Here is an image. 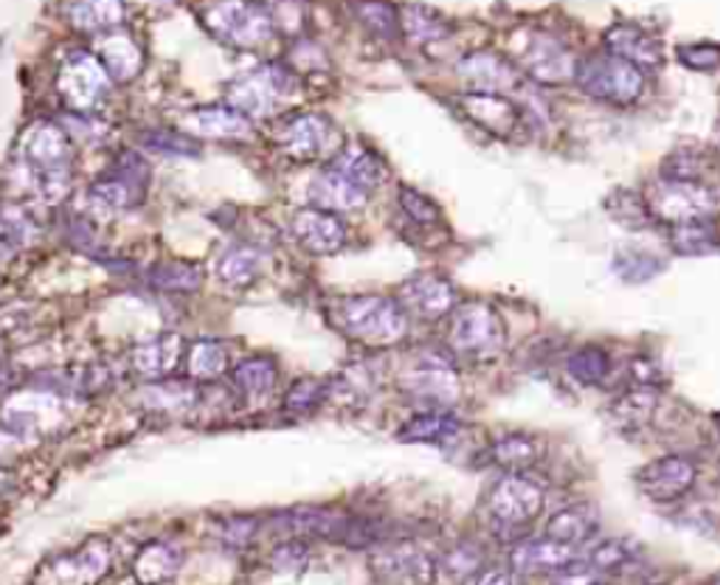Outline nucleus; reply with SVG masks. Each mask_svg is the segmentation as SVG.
Instances as JSON below:
<instances>
[{
  "label": "nucleus",
  "mask_w": 720,
  "mask_h": 585,
  "mask_svg": "<svg viewBox=\"0 0 720 585\" xmlns=\"http://www.w3.org/2000/svg\"><path fill=\"white\" fill-rule=\"evenodd\" d=\"M332 321L344 336L366 346H391L408 336V313L398 298L350 296L332 309Z\"/></svg>",
  "instance_id": "f257e3e1"
},
{
  "label": "nucleus",
  "mask_w": 720,
  "mask_h": 585,
  "mask_svg": "<svg viewBox=\"0 0 720 585\" xmlns=\"http://www.w3.org/2000/svg\"><path fill=\"white\" fill-rule=\"evenodd\" d=\"M21 155L32 172L34 188L48 200H60L71 186V163H74V147L65 130L51 122L32 124L21 138Z\"/></svg>",
  "instance_id": "f03ea898"
},
{
  "label": "nucleus",
  "mask_w": 720,
  "mask_h": 585,
  "mask_svg": "<svg viewBox=\"0 0 720 585\" xmlns=\"http://www.w3.org/2000/svg\"><path fill=\"white\" fill-rule=\"evenodd\" d=\"M217 40L234 48H259L277 32L273 14L259 0H220L203 14Z\"/></svg>",
  "instance_id": "7ed1b4c3"
},
{
  "label": "nucleus",
  "mask_w": 720,
  "mask_h": 585,
  "mask_svg": "<svg viewBox=\"0 0 720 585\" xmlns=\"http://www.w3.org/2000/svg\"><path fill=\"white\" fill-rule=\"evenodd\" d=\"M574 80L588 96L608 105H620V108L633 105L645 90V76L639 68L613 54H594L577 62Z\"/></svg>",
  "instance_id": "20e7f679"
},
{
  "label": "nucleus",
  "mask_w": 720,
  "mask_h": 585,
  "mask_svg": "<svg viewBox=\"0 0 720 585\" xmlns=\"http://www.w3.org/2000/svg\"><path fill=\"white\" fill-rule=\"evenodd\" d=\"M296 74L293 68L282 62H265L251 74L240 76L229 85V105L245 113L248 119H263L277 110V105L288 96L296 94Z\"/></svg>",
  "instance_id": "39448f33"
},
{
  "label": "nucleus",
  "mask_w": 720,
  "mask_h": 585,
  "mask_svg": "<svg viewBox=\"0 0 720 585\" xmlns=\"http://www.w3.org/2000/svg\"><path fill=\"white\" fill-rule=\"evenodd\" d=\"M645 203L656 220L684 226V222L709 220V217L720 209V195L715 188L704 186V183L698 181H673V178H664V181H659L650 188V195L645 197Z\"/></svg>",
  "instance_id": "423d86ee"
},
{
  "label": "nucleus",
  "mask_w": 720,
  "mask_h": 585,
  "mask_svg": "<svg viewBox=\"0 0 720 585\" xmlns=\"http://www.w3.org/2000/svg\"><path fill=\"white\" fill-rule=\"evenodd\" d=\"M504 324L499 313L487 304H465L453 309L451 318V350L473 361H490L504 350Z\"/></svg>",
  "instance_id": "0eeeda50"
},
{
  "label": "nucleus",
  "mask_w": 720,
  "mask_h": 585,
  "mask_svg": "<svg viewBox=\"0 0 720 585\" xmlns=\"http://www.w3.org/2000/svg\"><path fill=\"white\" fill-rule=\"evenodd\" d=\"M369 572L377 585H434L439 563L414 540H391L371 549Z\"/></svg>",
  "instance_id": "6e6552de"
},
{
  "label": "nucleus",
  "mask_w": 720,
  "mask_h": 585,
  "mask_svg": "<svg viewBox=\"0 0 720 585\" xmlns=\"http://www.w3.org/2000/svg\"><path fill=\"white\" fill-rule=\"evenodd\" d=\"M113 565V549L105 538H88L82 546L48 560L37 572V585H99Z\"/></svg>",
  "instance_id": "1a4fd4ad"
},
{
  "label": "nucleus",
  "mask_w": 720,
  "mask_h": 585,
  "mask_svg": "<svg viewBox=\"0 0 720 585\" xmlns=\"http://www.w3.org/2000/svg\"><path fill=\"white\" fill-rule=\"evenodd\" d=\"M110 88V74L90 51H74L68 54L57 74V94L71 110L88 113L105 99Z\"/></svg>",
  "instance_id": "9d476101"
},
{
  "label": "nucleus",
  "mask_w": 720,
  "mask_h": 585,
  "mask_svg": "<svg viewBox=\"0 0 720 585\" xmlns=\"http://www.w3.org/2000/svg\"><path fill=\"white\" fill-rule=\"evenodd\" d=\"M544 490L521 473L499 478L487 492V512L504 529H521L544 512Z\"/></svg>",
  "instance_id": "9b49d317"
},
{
  "label": "nucleus",
  "mask_w": 720,
  "mask_h": 585,
  "mask_svg": "<svg viewBox=\"0 0 720 585\" xmlns=\"http://www.w3.org/2000/svg\"><path fill=\"white\" fill-rule=\"evenodd\" d=\"M338 130L324 113H293L277 130V147L293 161H318L335 155Z\"/></svg>",
  "instance_id": "f8f14e48"
},
{
  "label": "nucleus",
  "mask_w": 720,
  "mask_h": 585,
  "mask_svg": "<svg viewBox=\"0 0 720 585\" xmlns=\"http://www.w3.org/2000/svg\"><path fill=\"white\" fill-rule=\"evenodd\" d=\"M147 181L149 172L147 163L142 161V155L127 153L119 155L113 167L90 183L88 195L96 203H101V206H108V209H133V206L144 200Z\"/></svg>",
  "instance_id": "ddd939ff"
},
{
  "label": "nucleus",
  "mask_w": 720,
  "mask_h": 585,
  "mask_svg": "<svg viewBox=\"0 0 720 585\" xmlns=\"http://www.w3.org/2000/svg\"><path fill=\"white\" fill-rule=\"evenodd\" d=\"M403 389L408 398L419 400V403L431 409H444L459 400V377L451 369V364H444L439 357H423L417 369L405 371Z\"/></svg>",
  "instance_id": "4468645a"
},
{
  "label": "nucleus",
  "mask_w": 720,
  "mask_h": 585,
  "mask_svg": "<svg viewBox=\"0 0 720 585\" xmlns=\"http://www.w3.org/2000/svg\"><path fill=\"white\" fill-rule=\"evenodd\" d=\"M400 304L405 307V313L423 318V321H439L444 316H453L456 290L437 273H419L400 288Z\"/></svg>",
  "instance_id": "2eb2a0df"
},
{
  "label": "nucleus",
  "mask_w": 720,
  "mask_h": 585,
  "mask_svg": "<svg viewBox=\"0 0 720 585\" xmlns=\"http://www.w3.org/2000/svg\"><path fill=\"white\" fill-rule=\"evenodd\" d=\"M636 485L654 501H675L693 490L695 467L681 456L656 459L636 473Z\"/></svg>",
  "instance_id": "dca6fc26"
},
{
  "label": "nucleus",
  "mask_w": 720,
  "mask_h": 585,
  "mask_svg": "<svg viewBox=\"0 0 720 585\" xmlns=\"http://www.w3.org/2000/svg\"><path fill=\"white\" fill-rule=\"evenodd\" d=\"M293 236L307 254L330 256L346 245V226L341 217L324 209H302L293 217Z\"/></svg>",
  "instance_id": "f3484780"
},
{
  "label": "nucleus",
  "mask_w": 720,
  "mask_h": 585,
  "mask_svg": "<svg viewBox=\"0 0 720 585\" xmlns=\"http://www.w3.org/2000/svg\"><path fill=\"white\" fill-rule=\"evenodd\" d=\"M524 68L535 82L560 85V82H569L577 74V60H574L572 51H569L565 42H560L558 37L538 34V37L529 42V51H526L524 57Z\"/></svg>",
  "instance_id": "a211bd4d"
},
{
  "label": "nucleus",
  "mask_w": 720,
  "mask_h": 585,
  "mask_svg": "<svg viewBox=\"0 0 720 585\" xmlns=\"http://www.w3.org/2000/svg\"><path fill=\"white\" fill-rule=\"evenodd\" d=\"M459 76L473 85V94H507L518 88V68L492 51H476L459 62Z\"/></svg>",
  "instance_id": "6ab92c4d"
},
{
  "label": "nucleus",
  "mask_w": 720,
  "mask_h": 585,
  "mask_svg": "<svg viewBox=\"0 0 720 585\" xmlns=\"http://www.w3.org/2000/svg\"><path fill=\"white\" fill-rule=\"evenodd\" d=\"M183 133L197 138H245L251 119L231 105H203L183 115Z\"/></svg>",
  "instance_id": "aec40b11"
},
{
  "label": "nucleus",
  "mask_w": 720,
  "mask_h": 585,
  "mask_svg": "<svg viewBox=\"0 0 720 585\" xmlns=\"http://www.w3.org/2000/svg\"><path fill=\"white\" fill-rule=\"evenodd\" d=\"M606 48L608 54L620 57V60L631 62L639 71H650L659 68L664 60L661 42L645 32V28L633 26V23H617L606 32Z\"/></svg>",
  "instance_id": "412c9836"
},
{
  "label": "nucleus",
  "mask_w": 720,
  "mask_h": 585,
  "mask_svg": "<svg viewBox=\"0 0 720 585\" xmlns=\"http://www.w3.org/2000/svg\"><path fill=\"white\" fill-rule=\"evenodd\" d=\"M183 357V338L175 332H163L158 338L138 343L130 352V369L147 380H167Z\"/></svg>",
  "instance_id": "4be33fe9"
},
{
  "label": "nucleus",
  "mask_w": 720,
  "mask_h": 585,
  "mask_svg": "<svg viewBox=\"0 0 720 585\" xmlns=\"http://www.w3.org/2000/svg\"><path fill=\"white\" fill-rule=\"evenodd\" d=\"M459 108L473 124L501 138L512 135V130L518 127V108L499 94H467L459 99Z\"/></svg>",
  "instance_id": "5701e85b"
},
{
  "label": "nucleus",
  "mask_w": 720,
  "mask_h": 585,
  "mask_svg": "<svg viewBox=\"0 0 720 585\" xmlns=\"http://www.w3.org/2000/svg\"><path fill=\"white\" fill-rule=\"evenodd\" d=\"M574 560V549L565 544H558L552 538L524 540L512 549L510 565L518 574H538V572H560L565 563Z\"/></svg>",
  "instance_id": "b1692460"
},
{
  "label": "nucleus",
  "mask_w": 720,
  "mask_h": 585,
  "mask_svg": "<svg viewBox=\"0 0 720 585\" xmlns=\"http://www.w3.org/2000/svg\"><path fill=\"white\" fill-rule=\"evenodd\" d=\"M310 197L316 203V209L324 211H357L364 209L366 200H369V192H364L361 186H355L352 181H346L344 175L332 172L330 167L318 172L310 183Z\"/></svg>",
  "instance_id": "393cba45"
},
{
  "label": "nucleus",
  "mask_w": 720,
  "mask_h": 585,
  "mask_svg": "<svg viewBox=\"0 0 720 585\" xmlns=\"http://www.w3.org/2000/svg\"><path fill=\"white\" fill-rule=\"evenodd\" d=\"M330 169L364 188V192H375L386 181V163L380 161V155L369 147H357V144L338 149L332 155Z\"/></svg>",
  "instance_id": "a878e982"
},
{
  "label": "nucleus",
  "mask_w": 720,
  "mask_h": 585,
  "mask_svg": "<svg viewBox=\"0 0 720 585\" xmlns=\"http://www.w3.org/2000/svg\"><path fill=\"white\" fill-rule=\"evenodd\" d=\"M183 565V549L169 540H152L135 554L133 574L142 585H163L175 580Z\"/></svg>",
  "instance_id": "bb28decb"
},
{
  "label": "nucleus",
  "mask_w": 720,
  "mask_h": 585,
  "mask_svg": "<svg viewBox=\"0 0 720 585\" xmlns=\"http://www.w3.org/2000/svg\"><path fill=\"white\" fill-rule=\"evenodd\" d=\"M99 62L115 82H130L142 74L144 54L142 48L135 46V40L124 32H108L101 34L99 51H96Z\"/></svg>",
  "instance_id": "cd10ccee"
},
{
  "label": "nucleus",
  "mask_w": 720,
  "mask_h": 585,
  "mask_svg": "<svg viewBox=\"0 0 720 585\" xmlns=\"http://www.w3.org/2000/svg\"><path fill=\"white\" fill-rule=\"evenodd\" d=\"M599 529V515L594 507L588 504H572L565 510L554 512L549 524H546V538L558 540L565 546H579L591 540Z\"/></svg>",
  "instance_id": "c85d7f7f"
},
{
  "label": "nucleus",
  "mask_w": 720,
  "mask_h": 585,
  "mask_svg": "<svg viewBox=\"0 0 720 585\" xmlns=\"http://www.w3.org/2000/svg\"><path fill=\"white\" fill-rule=\"evenodd\" d=\"M231 386L248 400L268 398L279 383V364L270 355H251L231 369Z\"/></svg>",
  "instance_id": "c756f323"
},
{
  "label": "nucleus",
  "mask_w": 720,
  "mask_h": 585,
  "mask_svg": "<svg viewBox=\"0 0 720 585\" xmlns=\"http://www.w3.org/2000/svg\"><path fill=\"white\" fill-rule=\"evenodd\" d=\"M459 431H462V419L456 414L444 409H431L411 417L398 431V439L419 444H444L451 442Z\"/></svg>",
  "instance_id": "7c9ffc66"
},
{
  "label": "nucleus",
  "mask_w": 720,
  "mask_h": 585,
  "mask_svg": "<svg viewBox=\"0 0 720 585\" xmlns=\"http://www.w3.org/2000/svg\"><path fill=\"white\" fill-rule=\"evenodd\" d=\"M656 405H659V398H656V391L650 386H633L608 405V414H611V423L617 428L633 434L654 419Z\"/></svg>",
  "instance_id": "2f4dec72"
},
{
  "label": "nucleus",
  "mask_w": 720,
  "mask_h": 585,
  "mask_svg": "<svg viewBox=\"0 0 720 585\" xmlns=\"http://www.w3.org/2000/svg\"><path fill=\"white\" fill-rule=\"evenodd\" d=\"M186 371L195 383L220 380L229 371V346L215 338H197L186 350Z\"/></svg>",
  "instance_id": "473e14b6"
},
{
  "label": "nucleus",
  "mask_w": 720,
  "mask_h": 585,
  "mask_svg": "<svg viewBox=\"0 0 720 585\" xmlns=\"http://www.w3.org/2000/svg\"><path fill=\"white\" fill-rule=\"evenodd\" d=\"M71 23L88 34L115 32L124 23V0H76L71 7Z\"/></svg>",
  "instance_id": "72a5a7b5"
},
{
  "label": "nucleus",
  "mask_w": 720,
  "mask_h": 585,
  "mask_svg": "<svg viewBox=\"0 0 720 585\" xmlns=\"http://www.w3.org/2000/svg\"><path fill=\"white\" fill-rule=\"evenodd\" d=\"M263 270V254L251 245H231L217 263V277L229 288H251Z\"/></svg>",
  "instance_id": "f704fd0d"
},
{
  "label": "nucleus",
  "mask_w": 720,
  "mask_h": 585,
  "mask_svg": "<svg viewBox=\"0 0 720 585\" xmlns=\"http://www.w3.org/2000/svg\"><path fill=\"white\" fill-rule=\"evenodd\" d=\"M377 389V375L371 364H352L341 375L330 377V400L344 405H364Z\"/></svg>",
  "instance_id": "c9c22d12"
},
{
  "label": "nucleus",
  "mask_w": 720,
  "mask_h": 585,
  "mask_svg": "<svg viewBox=\"0 0 720 585\" xmlns=\"http://www.w3.org/2000/svg\"><path fill=\"white\" fill-rule=\"evenodd\" d=\"M400 26L411 42L417 46H428V42H439L444 37H451V23L444 21L442 14L434 12L428 7L411 3L400 12Z\"/></svg>",
  "instance_id": "e433bc0d"
},
{
  "label": "nucleus",
  "mask_w": 720,
  "mask_h": 585,
  "mask_svg": "<svg viewBox=\"0 0 720 585\" xmlns=\"http://www.w3.org/2000/svg\"><path fill=\"white\" fill-rule=\"evenodd\" d=\"M142 398L147 409L175 414V411H186L197 403V386L188 377L186 380H158L142 391Z\"/></svg>",
  "instance_id": "4c0bfd02"
},
{
  "label": "nucleus",
  "mask_w": 720,
  "mask_h": 585,
  "mask_svg": "<svg viewBox=\"0 0 720 585\" xmlns=\"http://www.w3.org/2000/svg\"><path fill=\"white\" fill-rule=\"evenodd\" d=\"M203 268L197 263H186V259H172V263H158L149 270L147 279L152 288L163 290V293H195L203 284Z\"/></svg>",
  "instance_id": "58836bf2"
},
{
  "label": "nucleus",
  "mask_w": 720,
  "mask_h": 585,
  "mask_svg": "<svg viewBox=\"0 0 720 585\" xmlns=\"http://www.w3.org/2000/svg\"><path fill=\"white\" fill-rule=\"evenodd\" d=\"M490 456L504 471L518 473L540 462V444L533 437H524V434H510V437H501L499 442H492Z\"/></svg>",
  "instance_id": "ea45409f"
},
{
  "label": "nucleus",
  "mask_w": 720,
  "mask_h": 585,
  "mask_svg": "<svg viewBox=\"0 0 720 585\" xmlns=\"http://www.w3.org/2000/svg\"><path fill=\"white\" fill-rule=\"evenodd\" d=\"M355 17L377 40H394L403 32L400 12L391 3H386V0H357Z\"/></svg>",
  "instance_id": "a19ab883"
},
{
  "label": "nucleus",
  "mask_w": 720,
  "mask_h": 585,
  "mask_svg": "<svg viewBox=\"0 0 720 585\" xmlns=\"http://www.w3.org/2000/svg\"><path fill=\"white\" fill-rule=\"evenodd\" d=\"M330 400V377H298L296 383L284 391V411L290 414H313Z\"/></svg>",
  "instance_id": "79ce46f5"
},
{
  "label": "nucleus",
  "mask_w": 720,
  "mask_h": 585,
  "mask_svg": "<svg viewBox=\"0 0 720 585\" xmlns=\"http://www.w3.org/2000/svg\"><path fill=\"white\" fill-rule=\"evenodd\" d=\"M718 245V234L709 220H695L675 226L673 229V251L681 256H698L707 254Z\"/></svg>",
  "instance_id": "37998d69"
},
{
  "label": "nucleus",
  "mask_w": 720,
  "mask_h": 585,
  "mask_svg": "<svg viewBox=\"0 0 720 585\" xmlns=\"http://www.w3.org/2000/svg\"><path fill=\"white\" fill-rule=\"evenodd\" d=\"M608 369H611L608 352L599 350V346H583L569 357V375L583 386L602 383L608 377Z\"/></svg>",
  "instance_id": "c03bdc74"
},
{
  "label": "nucleus",
  "mask_w": 720,
  "mask_h": 585,
  "mask_svg": "<svg viewBox=\"0 0 720 585\" xmlns=\"http://www.w3.org/2000/svg\"><path fill=\"white\" fill-rule=\"evenodd\" d=\"M613 270H617L625 282L639 284L647 282V279L659 277L664 265H661V259H656V256L650 254H642V251H622V254H617V259H613Z\"/></svg>",
  "instance_id": "a18cd8bd"
},
{
  "label": "nucleus",
  "mask_w": 720,
  "mask_h": 585,
  "mask_svg": "<svg viewBox=\"0 0 720 585\" xmlns=\"http://www.w3.org/2000/svg\"><path fill=\"white\" fill-rule=\"evenodd\" d=\"M481 560H485V554H481L476 544H459L444 554L439 569L453 580H473L481 572Z\"/></svg>",
  "instance_id": "49530a36"
},
{
  "label": "nucleus",
  "mask_w": 720,
  "mask_h": 585,
  "mask_svg": "<svg viewBox=\"0 0 720 585\" xmlns=\"http://www.w3.org/2000/svg\"><path fill=\"white\" fill-rule=\"evenodd\" d=\"M310 563V546L304 538H288L270 552V565L273 572L282 574H298Z\"/></svg>",
  "instance_id": "de8ad7c7"
},
{
  "label": "nucleus",
  "mask_w": 720,
  "mask_h": 585,
  "mask_svg": "<svg viewBox=\"0 0 720 585\" xmlns=\"http://www.w3.org/2000/svg\"><path fill=\"white\" fill-rule=\"evenodd\" d=\"M398 200L400 209L405 211V217H411V220L419 222V226H434V222H439V217H442L437 203L428 195H423V192H417V188L400 186Z\"/></svg>",
  "instance_id": "09e8293b"
},
{
  "label": "nucleus",
  "mask_w": 720,
  "mask_h": 585,
  "mask_svg": "<svg viewBox=\"0 0 720 585\" xmlns=\"http://www.w3.org/2000/svg\"><path fill=\"white\" fill-rule=\"evenodd\" d=\"M142 144L149 149H156V153H172V155H195L197 144L192 142V135L188 133H178V130H149V133H142Z\"/></svg>",
  "instance_id": "8fccbe9b"
},
{
  "label": "nucleus",
  "mask_w": 720,
  "mask_h": 585,
  "mask_svg": "<svg viewBox=\"0 0 720 585\" xmlns=\"http://www.w3.org/2000/svg\"><path fill=\"white\" fill-rule=\"evenodd\" d=\"M259 532V519L254 515H229L217 521V538L229 546H248Z\"/></svg>",
  "instance_id": "3c124183"
},
{
  "label": "nucleus",
  "mask_w": 720,
  "mask_h": 585,
  "mask_svg": "<svg viewBox=\"0 0 720 585\" xmlns=\"http://www.w3.org/2000/svg\"><path fill=\"white\" fill-rule=\"evenodd\" d=\"M631 546L625 544V540H602V544L597 546L591 552V558H588V563L597 565L599 572L608 574V572H617V569H622V565L631 563Z\"/></svg>",
  "instance_id": "603ef678"
},
{
  "label": "nucleus",
  "mask_w": 720,
  "mask_h": 585,
  "mask_svg": "<svg viewBox=\"0 0 720 585\" xmlns=\"http://www.w3.org/2000/svg\"><path fill=\"white\" fill-rule=\"evenodd\" d=\"M554 585H602L606 583V574L599 572L597 565H591L588 560H577L565 563L560 572L552 574Z\"/></svg>",
  "instance_id": "864d4df0"
},
{
  "label": "nucleus",
  "mask_w": 720,
  "mask_h": 585,
  "mask_svg": "<svg viewBox=\"0 0 720 585\" xmlns=\"http://www.w3.org/2000/svg\"><path fill=\"white\" fill-rule=\"evenodd\" d=\"M679 60L695 71H712L720 65V48L700 42V46H684L679 51Z\"/></svg>",
  "instance_id": "5fc2aeb1"
},
{
  "label": "nucleus",
  "mask_w": 720,
  "mask_h": 585,
  "mask_svg": "<svg viewBox=\"0 0 720 585\" xmlns=\"http://www.w3.org/2000/svg\"><path fill=\"white\" fill-rule=\"evenodd\" d=\"M290 68H298V71H324V68H327V57H324V51L316 42L302 40L290 51Z\"/></svg>",
  "instance_id": "6e6d98bb"
},
{
  "label": "nucleus",
  "mask_w": 720,
  "mask_h": 585,
  "mask_svg": "<svg viewBox=\"0 0 720 585\" xmlns=\"http://www.w3.org/2000/svg\"><path fill=\"white\" fill-rule=\"evenodd\" d=\"M473 585H521V574L507 565H487L473 577Z\"/></svg>",
  "instance_id": "4d7b16f0"
},
{
  "label": "nucleus",
  "mask_w": 720,
  "mask_h": 585,
  "mask_svg": "<svg viewBox=\"0 0 720 585\" xmlns=\"http://www.w3.org/2000/svg\"><path fill=\"white\" fill-rule=\"evenodd\" d=\"M14 380H17V375H14L12 366L0 364V391H7L9 386H14Z\"/></svg>",
  "instance_id": "13d9d810"
},
{
  "label": "nucleus",
  "mask_w": 720,
  "mask_h": 585,
  "mask_svg": "<svg viewBox=\"0 0 720 585\" xmlns=\"http://www.w3.org/2000/svg\"><path fill=\"white\" fill-rule=\"evenodd\" d=\"M9 482H12V478H9L7 473L0 471V492H7L9 490Z\"/></svg>",
  "instance_id": "bf43d9fd"
},
{
  "label": "nucleus",
  "mask_w": 720,
  "mask_h": 585,
  "mask_svg": "<svg viewBox=\"0 0 720 585\" xmlns=\"http://www.w3.org/2000/svg\"><path fill=\"white\" fill-rule=\"evenodd\" d=\"M0 352H3V343H0Z\"/></svg>",
  "instance_id": "052dcab7"
}]
</instances>
